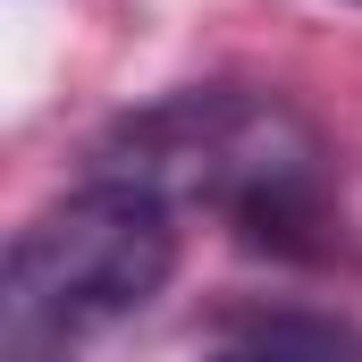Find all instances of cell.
Here are the masks:
<instances>
[{
  "mask_svg": "<svg viewBox=\"0 0 362 362\" xmlns=\"http://www.w3.org/2000/svg\"><path fill=\"white\" fill-rule=\"evenodd\" d=\"M211 362H362V346L337 320H312V312H262L245 320Z\"/></svg>",
  "mask_w": 362,
  "mask_h": 362,
  "instance_id": "cell-3",
  "label": "cell"
},
{
  "mask_svg": "<svg viewBox=\"0 0 362 362\" xmlns=\"http://www.w3.org/2000/svg\"><path fill=\"white\" fill-rule=\"evenodd\" d=\"M177 270V211L144 185L93 177L42 202L0 262V362H85Z\"/></svg>",
  "mask_w": 362,
  "mask_h": 362,
  "instance_id": "cell-2",
  "label": "cell"
},
{
  "mask_svg": "<svg viewBox=\"0 0 362 362\" xmlns=\"http://www.w3.org/2000/svg\"><path fill=\"white\" fill-rule=\"evenodd\" d=\"M93 177L144 185L169 211L202 202L262 253H320L329 236V144L320 127L262 85H185L152 110H127Z\"/></svg>",
  "mask_w": 362,
  "mask_h": 362,
  "instance_id": "cell-1",
  "label": "cell"
}]
</instances>
